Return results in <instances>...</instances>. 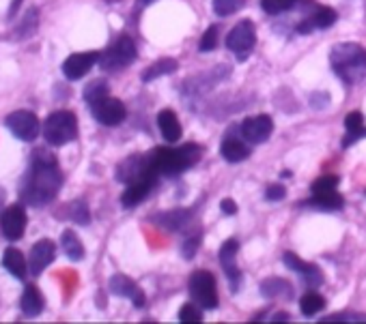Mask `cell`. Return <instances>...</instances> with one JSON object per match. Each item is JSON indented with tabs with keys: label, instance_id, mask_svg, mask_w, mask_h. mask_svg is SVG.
Here are the masks:
<instances>
[{
	"label": "cell",
	"instance_id": "obj_1",
	"mask_svg": "<svg viewBox=\"0 0 366 324\" xmlns=\"http://www.w3.org/2000/svg\"><path fill=\"white\" fill-rule=\"evenodd\" d=\"M63 187V174L57 157L39 149L34 151L26 181L22 183V200L30 206H43L57 197Z\"/></svg>",
	"mask_w": 366,
	"mask_h": 324
},
{
	"label": "cell",
	"instance_id": "obj_2",
	"mask_svg": "<svg viewBox=\"0 0 366 324\" xmlns=\"http://www.w3.org/2000/svg\"><path fill=\"white\" fill-rule=\"evenodd\" d=\"M151 166L158 174H181L192 168L201 159V147L196 144H185L181 149H158L149 155Z\"/></svg>",
	"mask_w": 366,
	"mask_h": 324
},
{
	"label": "cell",
	"instance_id": "obj_3",
	"mask_svg": "<svg viewBox=\"0 0 366 324\" xmlns=\"http://www.w3.org/2000/svg\"><path fill=\"white\" fill-rule=\"evenodd\" d=\"M329 63L345 82H358L366 74V52L358 43H338L332 54H329Z\"/></svg>",
	"mask_w": 366,
	"mask_h": 324
},
{
	"label": "cell",
	"instance_id": "obj_4",
	"mask_svg": "<svg viewBox=\"0 0 366 324\" xmlns=\"http://www.w3.org/2000/svg\"><path fill=\"white\" fill-rule=\"evenodd\" d=\"M43 136L50 147H65L78 136V118L69 110H59L50 114L43 125Z\"/></svg>",
	"mask_w": 366,
	"mask_h": 324
},
{
	"label": "cell",
	"instance_id": "obj_5",
	"mask_svg": "<svg viewBox=\"0 0 366 324\" xmlns=\"http://www.w3.org/2000/svg\"><path fill=\"white\" fill-rule=\"evenodd\" d=\"M190 296L203 310L218 307V288L216 279L209 271H196L190 277Z\"/></svg>",
	"mask_w": 366,
	"mask_h": 324
},
{
	"label": "cell",
	"instance_id": "obj_6",
	"mask_svg": "<svg viewBox=\"0 0 366 324\" xmlns=\"http://www.w3.org/2000/svg\"><path fill=\"white\" fill-rule=\"evenodd\" d=\"M134 61H136V43L128 37V34H121V37L99 56V65L106 71L125 69Z\"/></svg>",
	"mask_w": 366,
	"mask_h": 324
},
{
	"label": "cell",
	"instance_id": "obj_7",
	"mask_svg": "<svg viewBox=\"0 0 366 324\" xmlns=\"http://www.w3.org/2000/svg\"><path fill=\"white\" fill-rule=\"evenodd\" d=\"M256 43V32H254V24L250 20L239 22L226 37V47H229L237 61H246L250 56V52Z\"/></svg>",
	"mask_w": 366,
	"mask_h": 324
},
{
	"label": "cell",
	"instance_id": "obj_8",
	"mask_svg": "<svg viewBox=\"0 0 366 324\" xmlns=\"http://www.w3.org/2000/svg\"><path fill=\"white\" fill-rule=\"evenodd\" d=\"M5 125L7 129L22 142H32L41 133V125H39V118L34 116L30 110H17V112H11L7 118H5Z\"/></svg>",
	"mask_w": 366,
	"mask_h": 324
},
{
	"label": "cell",
	"instance_id": "obj_9",
	"mask_svg": "<svg viewBox=\"0 0 366 324\" xmlns=\"http://www.w3.org/2000/svg\"><path fill=\"white\" fill-rule=\"evenodd\" d=\"M91 112L95 116V120H99L101 125H106V127H114V125L123 122L125 118V105L121 103L114 97H103L99 101H95L91 105Z\"/></svg>",
	"mask_w": 366,
	"mask_h": 324
},
{
	"label": "cell",
	"instance_id": "obj_10",
	"mask_svg": "<svg viewBox=\"0 0 366 324\" xmlns=\"http://www.w3.org/2000/svg\"><path fill=\"white\" fill-rule=\"evenodd\" d=\"M101 54L97 52H80V54H72L65 63H63V74L67 80H80L84 78L89 71L99 63Z\"/></svg>",
	"mask_w": 366,
	"mask_h": 324
},
{
	"label": "cell",
	"instance_id": "obj_11",
	"mask_svg": "<svg viewBox=\"0 0 366 324\" xmlns=\"http://www.w3.org/2000/svg\"><path fill=\"white\" fill-rule=\"evenodd\" d=\"M0 230L9 241H20L26 230V213L22 206H9L0 215Z\"/></svg>",
	"mask_w": 366,
	"mask_h": 324
},
{
	"label": "cell",
	"instance_id": "obj_12",
	"mask_svg": "<svg viewBox=\"0 0 366 324\" xmlns=\"http://www.w3.org/2000/svg\"><path fill=\"white\" fill-rule=\"evenodd\" d=\"M272 131H274V120L267 114L246 118L241 125V136L250 144H261V142L270 140Z\"/></svg>",
	"mask_w": 366,
	"mask_h": 324
},
{
	"label": "cell",
	"instance_id": "obj_13",
	"mask_svg": "<svg viewBox=\"0 0 366 324\" xmlns=\"http://www.w3.org/2000/svg\"><path fill=\"white\" fill-rule=\"evenodd\" d=\"M57 256V247L54 243H52L50 239H41L32 245L30 249V256H28V271L32 275H41L45 271V266L52 264V260H54Z\"/></svg>",
	"mask_w": 366,
	"mask_h": 324
},
{
	"label": "cell",
	"instance_id": "obj_14",
	"mask_svg": "<svg viewBox=\"0 0 366 324\" xmlns=\"http://www.w3.org/2000/svg\"><path fill=\"white\" fill-rule=\"evenodd\" d=\"M108 288H110V292L114 296H123V299H132L134 303V307H145V294L141 288L136 285L134 279H130L128 275H112L110 281H108Z\"/></svg>",
	"mask_w": 366,
	"mask_h": 324
},
{
	"label": "cell",
	"instance_id": "obj_15",
	"mask_svg": "<svg viewBox=\"0 0 366 324\" xmlns=\"http://www.w3.org/2000/svg\"><path fill=\"white\" fill-rule=\"evenodd\" d=\"M237 251H239V243L237 241H226L220 249V264L224 268V273L226 277H229L231 281V290L237 292L239 290V285H241V271L237 268L235 264V258H237Z\"/></svg>",
	"mask_w": 366,
	"mask_h": 324
},
{
	"label": "cell",
	"instance_id": "obj_16",
	"mask_svg": "<svg viewBox=\"0 0 366 324\" xmlns=\"http://www.w3.org/2000/svg\"><path fill=\"white\" fill-rule=\"evenodd\" d=\"M153 181H155V174H147L143 178H138V181L130 183L125 193L121 195V204L125 208H134L136 204H141L149 195V191L153 189Z\"/></svg>",
	"mask_w": 366,
	"mask_h": 324
},
{
	"label": "cell",
	"instance_id": "obj_17",
	"mask_svg": "<svg viewBox=\"0 0 366 324\" xmlns=\"http://www.w3.org/2000/svg\"><path fill=\"white\" fill-rule=\"evenodd\" d=\"M283 260H285V264L291 268V271H295L298 275H302L306 283H310V285H319V283L323 281V275H321L319 268H317L315 264H308V262H304L302 258L295 256L293 251H287Z\"/></svg>",
	"mask_w": 366,
	"mask_h": 324
},
{
	"label": "cell",
	"instance_id": "obj_18",
	"mask_svg": "<svg viewBox=\"0 0 366 324\" xmlns=\"http://www.w3.org/2000/svg\"><path fill=\"white\" fill-rule=\"evenodd\" d=\"M336 22V11L329 9V7H319L315 13H312L308 20L298 24V32L308 34L312 30H321V28H329Z\"/></svg>",
	"mask_w": 366,
	"mask_h": 324
},
{
	"label": "cell",
	"instance_id": "obj_19",
	"mask_svg": "<svg viewBox=\"0 0 366 324\" xmlns=\"http://www.w3.org/2000/svg\"><path fill=\"white\" fill-rule=\"evenodd\" d=\"M20 307H22L24 316H28V318H37V316H41L43 307H45V299H43V294L39 292V288H37V285L28 283V285L24 288L22 301H20Z\"/></svg>",
	"mask_w": 366,
	"mask_h": 324
},
{
	"label": "cell",
	"instance_id": "obj_20",
	"mask_svg": "<svg viewBox=\"0 0 366 324\" xmlns=\"http://www.w3.org/2000/svg\"><path fill=\"white\" fill-rule=\"evenodd\" d=\"M153 222L158 226H162L164 230H168V232H181L192 222V213L183 210V208H177V210H170V213L155 215Z\"/></svg>",
	"mask_w": 366,
	"mask_h": 324
},
{
	"label": "cell",
	"instance_id": "obj_21",
	"mask_svg": "<svg viewBox=\"0 0 366 324\" xmlns=\"http://www.w3.org/2000/svg\"><path fill=\"white\" fill-rule=\"evenodd\" d=\"M158 125L166 142H177L181 138V122L172 110H162L158 114Z\"/></svg>",
	"mask_w": 366,
	"mask_h": 324
},
{
	"label": "cell",
	"instance_id": "obj_22",
	"mask_svg": "<svg viewBox=\"0 0 366 324\" xmlns=\"http://www.w3.org/2000/svg\"><path fill=\"white\" fill-rule=\"evenodd\" d=\"M3 266L7 271L15 277V279H24L26 277V258L20 249L9 247L5 249V256H3Z\"/></svg>",
	"mask_w": 366,
	"mask_h": 324
},
{
	"label": "cell",
	"instance_id": "obj_23",
	"mask_svg": "<svg viewBox=\"0 0 366 324\" xmlns=\"http://www.w3.org/2000/svg\"><path fill=\"white\" fill-rule=\"evenodd\" d=\"M261 294L265 299H291L293 296V285L285 279L270 277L261 283Z\"/></svg>",
	"mask_w": 366,
	"mask_h": 324
},
{
	"label": "cell",
	"instance_id": "obj_24",
	"mask_svg": "<svg viewBox=\"0 0 366 324\" xmlns=\"http://www.w3.org/2000/svg\"><path fill=\"white\" fill-rule=\"evenodd\" d=\"M345 129H347V133H349V136L343 140V147H345V149L349 147L354 140L364 138V136H366V129H364V116H362V112L347 114V118H345Z\"/></svg>",
	"mask_w": 366,
	"mask_h": 324
},
{
	"label": "cell",
	"instance_id": "obj_25",
	"mask_svg": "<svg viewBox=\"0 0 366 324\" xmlns=\"http://www.w3.org/2000/svg\"><path fill=\"white\" fill-rule=\"evenodd\" d=\"M220 153H222V157L226 159V161H231V164H237V161H243L248 155H250V151L243 147V142H239V140H235V138H229V140H224L222 142V149H220Z\"/></svg>",
	"mask_w": 366,
	"mask_h": 324
},
{
	"label": "cell",
	"instance_id": "obj_26",
	"mask_svg": "<svg viewBox=\"0 0 366 324\" xmlns=\"http://www.w3.org/2000/svg\"><path fill=\"white\" fill-rule=\"evenodd\" d=\"M61 247H63V251L67 254V258H72L76 262L84 258V245L80 243V239L76 237L72 230H65L61 234Z\"/></svg>",
	"mask_w": 366,
	"mask_h": 324
},
{
	"label": "cell",
	"instance_id": "obj_27",
	"mask_svg": "<svg viewBox=\"0 0 366 324\" xmlns=\"http://www.w3.org/2000/svg\"><path fill=\"white\" fill-rule=\"evenodd\" d=\"M177 69V61H172V58H162L158 63H153L145 74H143V82H153V80H158L162 76H168L172 74V71Z\"/></svg>",
	"mask_w": 366,
	"mask_h": 324
},
{
	"label": "cell",
	"instance_id": "obj_28",
	"mask_svg": "<svg viewBox=\"0 0 366 324\" xmlns=\"http://www.w3.org/2000/svg\"><path fill=\"white\" fill-rule=\"evenodd\" d=\"M312 206L323 208V210H340L343 208V195L336 191H325V193H315L310 200Z\"/></svg>",
	"mask_w": 366,
	"mask_h": 324
},
{
	"label": "cell",
	"instance_id": "obj_29",
	"mask_svg": "<svg viewBox=\"0 0 366 324\" xmlns=\"http://www.w3.org/2000/svg\"><path fill=\"white\" fill-rule=\"evenodd\" d=\"M325 307V299L321 296V294H317V292H306L304 296H302V301H300V310H302V314L304 316H315V314H319L321 310Z\"/></svg>",
	"mask_w": 366,
	"mask_h": 324
},
{
	"label": "cell",
	"instance_id": "obj_30",
	"mask_svg": "<svg viewBox=\"0 0 366 324\" xmlns=\"http://www.w3.org/2000/svg\"><path fill=\"white\" fill-rule=\"evenodd\" d=\"M108 95H110V88H108V84L103 82V80H95V82H91L89 86L84 88V101L89 103V105H93L95 101L108 97Z\"/></svg>",
	"mask_w": 366,
	"mask_h": 324
},
{
	"label": "cell",
	"instance_id": "obj_31",
	"mask_svg": "<svg viewBox=\"0 0 366 324\" xmlns=\"http://www.w3.org/2000/svg\"><path fill=\"white\" fill-rule=\"evenodd\" d=\"M37 20H39V13L37 9H30L24 17V22L17 26V32H15V37L17 39H26L30 37V34H34V30H37Z\"/></svg>",
	"mask_w": 366,
	"mask_h": 324
},
{
	"label": "cell",
	"instance_id": "obj_32",
	"mask_svg": "<svg viewBox=\"0 0 366 324\" xmlns=\"http://www.w3.org/2000/svg\"><path fill=\"white\" fill-rule=\"evenodd\" d=\"M69 217H72L80 226H89L91 213H89V206H86V202L84 200H76L72 206H69Z\"/></svg>",
	"mask_w": 366,
	"mask_h": 324
},
{
	"label": "cell",
	"instance_id": "obj_33",
	"mask_svg": "<svg viewBox=\"0 0 366 324\" xmlns=\"http://www.w3.org/2000/svg\"><path fill=\"white\" fill-rule=\"evenodd\" d=\"M243 5H246V0H214V11L220 17H226V15L237 13Z\"/></svg>",
	"mask_w": 366,
	"mask_h": 324
},
{
	"label": "cell",
	"instance_id": "obj_34",
	"mask_svg": "<svg viewBox=\"0 0 366 324\" xmlns=\"http://www.w3.org/2000/svg\"><path fill=\"white\" fill-rule=\"evenodd\" d=\"M179 322H181V324H190V322L199 324V322H203V314H201L199 305H196L194 301L185 303L183 307L179 310Z\"/></svg>",
	"mask_w": 366,
	"mask_h": 324
},
{
	"label": "cell",
	"instance_id": "obj_35",
	"mask_svg": "<svg viewBox=\"0 0 366 324\" xmlns=\"http://www.w3.org/2000/svg\"><path fill=\"white\" fill-rule=\"evenodd\" d=\"M293 5H295V0H261V7H263V11L270 13V15L285 13Z\"/></svg>",
	"mask_w": 366,
	"mask_h": 324
},
{
	"label": "cell",
	"instance_id": "obj_36",
	"mask_svg": "<svg viewBox=\"0 0 366 324\" xmlns=\"http://www.w3.org/2000/svg\"><path fill=\"white\" fill-rule=\"evenodd\" d=\"M338 187V176H321L312 183V193H325V191H336Z\"/></svg>",
	"mask_w": 366,
	"mask_h": 324
},
{
	"label": "cell",
	"instance_id": "obj_37",
	"mask_svg": "<svg viewBox=\"0 0 366 324\" xmlns=\"http://www.w3.org/2000/svg\"><path fill=\"white\" fill-rule=\"evenodd\" d=\"M218 43V26H209L207 32L203 34V39H201V45L199 50L201 52H212Z\"/></svg>",
	"mask_w": 366,
	"mask_h": 324
},
{
	"label": "cell",
	"instance_id": "obj_38",
	"mask_svg": "<svg viewBox=\"0 0 366 324\" xmlns=\"http://www.w3.org/2000/svg\"><path fill=\"white\" fill-rule=\"evenodd\" d=\"M199 245H201V237L199 234H194L192 239H187L185 243H183V247H181V251H183V258H194L196 256V249H199Z\"/></svg>",
	"mask_w": 366,
	"mask_h": 324
},
{
	"label": "cell",
	"instance_id": "obj_39",
	"mask_svg": "<svg viewBox=\"0 0 366 324\" xmlns=\"http://www.w3.org/2000/svg\"><path fill=\"white\" fill-rule=\"evenodd\" d=\"M285 195H287V189H285L283 185H278V183H276V185H270L267 191H265V197H267L270 202H281Z\"/></svg>",
	"mask_w": 366,
	"mask_h": 324
},
{
	"label": "cell",
	"instance_id": "obj_40",
	"mask_svg": "<svg viewBox=\"0 0 366 324\" xmlns=\"http://www.w3.org/2000/svg\"><path fill=\"white\" fill-rule=\"evenodd\" d=\"M220 208H222V213H226V215H235V213H237V204L231 200V197L222 200V202H220Z\"/></svg>",
	"mask_w": 366,
	"mask_h": 324
},
{
	"label": "cell",
	"instance_id": "obj_41",
	"mask_svg": "<svg viewBox=\"0 0 366 324\" xmlns=\"http://www.w3.org/2000/svg\"><path fill=\"white\" fill-rule=\"evenodd\" d=\"M20 3H22V0H13V5H11V9H9V17H11V15H15L17 7H20Z\"/></svg>",
	"mask_w": 366,
	"mask_h": 324
},
{
	"label": "cell",
	"instance_id": "obj_42",
	"mask_svg": "<svg viewBox=\"0 0 366 324\" xmlns=\"http://www.w3.org/2000/svg\"><path fill=\"white\" fill-rule=\"evenodd\" d=\"M5 200H7V193H5V189H3V187H0V208H3Z\"/></svg>",
	"mask_w": 366,
	"mask_h": 324
},
{
	"label": "cell",
	"instance_id": "obj_43",
	"mask_svg": "<svg viewBox=\"0 0 366 324\" xmlns=\"http://www.w3.org/2000/svg\"><path fill=\"white\" fill-rule=\"evenodd\" d=\"M151 3H153V0H138V7H147Z\"/></svg>",
	"mask_w": 366,
	"mask_h": 324
}]
</instances>
